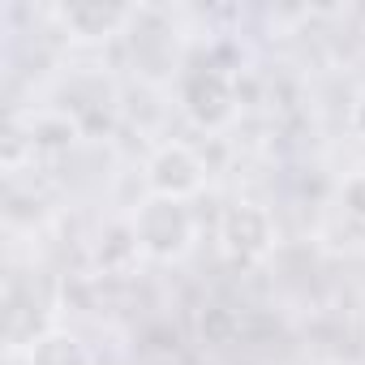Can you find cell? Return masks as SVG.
Returning a JSON list of instances; mask_svg holds the SVG:
<instances>
[{
  "label": "cell",
  "mask_w": 365,
  "mask_h": 365,
  "mask_svg": "<svg viewBox=\"0 0 365 365\" xmlns=\"http://www.w3.org/2000/svg\"><path fill=\"white\" fill-rule=\"evenodd\" d=\"M339 207H344V215H348L352 224H361V228H365V176H352L348 185H344Z\"/></svg>",
  "instance_id": "30bf717a"
},
{
  "label": "cell",
  "mask_w": 365,
  "mask_h": 365,
  "mask_svg": "<svg viewBox=\"0 0 365 365\" xmlns=\"http://www.w3.org/2000/svg\"><path fill=\"white\" fill-rule=\"evenodd\" d=\"M198 335H202V344H215V348L237 344V339H241V314L228 309V305H202V314H198Z\"/></svg>",
  "instance_id": "9c48e42d"
},
{
  "label": "cell",
  "mask_w": 365,
  "mask_h": 365,
  "mask_svg": "<svg viewBox=\"0 0 365 365\" xmlns=\"http://www.w3.org/2000/svg\"><path fill=\"white\" fill-rule=\"evenodd\" d=\"M26 365H91V352L69 331H39L26 344Z\"/></svg>",
  "instance_id": "8992f818"
},
{
  "label": "cell",
  "mask_w": 365,
  "mask_h": 365,
  "mask_svg": "<svg viewBox=\"0 0 365 365\" xmlns=\"http://www.w3.org/2000/svg\"><path fill=\"white\" fill-rule=\"evenodd\" d=\"M78 133H82V125L65 112H43L31 120V146L35 150H65V146H73Z\"/></svg>",
  "instance_id": "ba28073f"
},
{
  "label": "cell",
  "mask_w": 365,
  "mask_h": 365,
  "mask_svg": "<svg viewBox=\"0 0 365 365\" xmlns=\"http://www.w3.org/2000/svg\"><path fill=\"white\" fill-rule=\"evenodd\" d=\"M202 180H207V163L194 146L185 142H163L150 163H146V185L155 198H176V202H185L202 190Z\"/></svg>",
  "instance_id": "277c9868"
},
{
  "label": "cell",
  "mask_w": 365,
  "mask_h": 365,
  "mask_svg": "<svg viewBox=\"0 0 365 365\" xmlns=\"http://www.w3.org/2000/svg\"><path fill=\"white\" fill-rule=\"evenodd\" d=\"M180 108H185V116L207 133L228 129L237 120V91H232L228 69H220L211 61L185 69V78H180Z\"/></svg>",
  "instance_id": "7a4b0ae2"
},
{
  "label": "cell",
  "mask_w": 365,
  "mask_h": 365,
  "mask_svg": "<svg viewBox=\"0 0 365 365\" xmlns=\"http://www.w3.org/2000/svg\"><path fill=\"white\" fill-rule=\"evenodd\" d=\"M133 237L142 245V258L150 262H180L194 245V215L185 202L176 198H146L138 211H133Z\"/></svg>",
  "instance_id": "6da1fadb"
},
{
  "label": "cell",
  "mask_w": 365,
  "mask_h": 365,
  "mask_svg": "<svg viewBox=\"0 0 365 365\" xmlns=\"http://www.w3.org/2000/svg\"><path fill=\"white\" fill-rule=\"evenodd\" d=\"M220 245L237 267H254L275 250V224L271 211L258 202H232L220 215Z\"/></svg>",
  "instance_id": "3957f363"
},
{
  "label": "cell",
  "mask_w": 365,
  "mask_h": 365,
  "mask_svg": "<svg viewBox=\"0 0 365 365\" xmlns=\"http://www.w3.org/2000/svg\"><path fill=\"white\" fill-rule=\"evenodd\" d=\"M138 14L129 5H108V0H69V5L56 9V22L82 39V43H103L112 35H120Z\"/></svg>",
  "instance_id": "5b68a950"
},
{
  "label": "cell",
  "mask_w": 365,
  "mask_h": 365,
  "mask_svg": "<svg viewBox=\"0 0 365 365\" xmlns=\"http://www.w3.org/2000/svg\"><path fill=\"white\" fill-rule=\"evenodd\" d=\"M348 120H352V133H356V138H365V91L356 95V103H352V116H348Z\"/></svg>",
  "instance_id": "8fae6325"
},
{
  "label": "cell",
  "mask_w": 365,
  "mask_h": 365,
  "mask_svg": "<svg viewBox=\"0 0 365 365\" xmlns=\"http://www.w3.org/2000/svg\"><path fill=\"white\" fill-rule=\"evenodd\" d=\"M138 258H142V245H138V237H133V224H112V228L99 237L95 262H99L108 275H125Z\"/></svg>",
  "instance_id": "52a82bcc"
}]
</instances>
